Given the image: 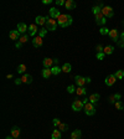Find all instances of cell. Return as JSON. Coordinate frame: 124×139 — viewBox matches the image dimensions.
Here are the masks:
<instances>
[{
  "label": "cell",
  "instance_id": "18",
  "mask_svg": "<svg viewBox=\"0 0 124 139\" xmlns=\"http://www.w3.org/2000/svg\"><path fill=\"white\" fill-rule=\"evenodd\" d=\"M65 6H66L67 10H73L76 9V3L73 1V0H66V4H65Z\"/></svg>",
  "mask_w": 124,
  "mask_h": 139
},
{
  "label": "cell",
  "instance_id": "1",
  "mask_svg": "<svg viewBox=\"0 0 124 139\" xmlns=\"http://www.w3.org/2000/svg\"><path fill=\"white\" fill-rule=\"evenodd\" d=\"M57 22L61 28H67L72 24V16L67 15V14H61L60 18L57 19Z\"/></svg>",
  "mask_w": 124,
  "mask_h": 139
},
{
  "label": "cell",
  "instance_id": "8",
  "mask_svg": "<svg viewBox=\"0 0 124 139\" xmlns=\"http://www.w3.org/2000/svg\"><path fill=\"white\" fill-rule=\"evenodd\" d=\"M109 37L114 41V42H118L119 41V34H118V30L117 29H112V30H109Z\"/></svg>",
  "mask_w": 124,
  "mask_h": 139
},
{
  "label": "cell",
  "instance_id": "27",
  "mask_svg": "<svg viewBox=\"0 0 124 139\" xmlns=\"http://www.w3.org/2000/svg\"><path fill=\"white\" fill-rule=\"evenodd\" d=\"M51 71H52V74H55V76H57L62 72V67H58V66H53L52 68H51Z\"/></svg>",
  "mask_w": 124,
  "mask_h": 139
},
{
  "label": "cell",
  "instance_id": "42",
  "mask_svg": "<svg viewBox=\"0 0 124 139\" xmlns=\"http://www.w3.org/2000/svg\"><path fill=\"white\" fill-rule=\"evenodd\" d=\"M21 46H22V44H21L20 41H16V44H15V47H16V48H21Z\"/></svg>",
  "mask_w": 124,
  "mask_h": 139
},
{
  "label": "cell",
  "instance_id": "44",
  "mask_svg": "<svg viewBox=\"0 0 124 139\" xmlns=\"http://www.w3.org/2000/svg\"><path fill=\"white\" fill-rule=\"evenodd\" d=\"M118 46L124 47V42H123V41H122V40H119V41H118Z\"/></svg>",
  "mask_w": 124,
  "mask_h": 139
},
{
  "label": "cell",
  "instance_id": "22",
  "mask_svg": "<svg viewBox=\"0 0 124 139\" xmlns=\"http://www.w3.org/2000/svg\"><path fill=\"white\" fill-rule=\"evenodd\" d=\"M52 76V71H51V68H44L42 70V77L44 78H50Z\"/></svg>",
  "mask_w": 124,
  "mask_h": 139
},
{
  "label": "cell",
  "instance_id": "33",
  "mask_svg": "<svg viewBox=\"0 0 124 139\" xmlns=\"http://www.w3.org/2000/svg\"><path fill=\"white\" fill-rule=\"evenodd\" d=\"M114 106H115V108H117V109H119V111H120V109H124L123 103L120 102V101H117V102L114 103Z\"/></svg>",
  "mask_w": 124,
  "mask_h": 139
},
{
  "label": "cell",
  "instance_id": "31",
  "mask_svg": "<svg viewBox=\"0 0 124 139\" xmlns=\"http://www.w3.org/2000/svg\"><path fill=\"white\" fill-rule=\"evenodd\" d=\"M57 129L60 130V132H66V130L68 129V125H67L66 123H61V124L57 127Z\"/></svg>",
  "mask_w": 124,
  "mask_h": 139
},
{
  "label": "cell",
  "instance_id": "19",
  "mask_svg": "<svg viewBox=\"0 0 124 139\" xmlns=\"http://www.w3.org/2000/svg\"><path fill=\"white\" fill-rule=\"evenodd\" d=\"M99 97H101V96H99L98 93H92V94H91V96L88 97V99H89V102H91V103L95 104V103L99 101Z\"/></svg>",
  "mask_w": 124,
  "mask_h": 139
},
{
  "label": "cell",
  "instance_id": "32",
  "mask_svg": "<svg viewBox=\"0 0 124 139\" xmlns=\"http://www.w3.org/2000/svg\"><path fill=\"white\" fill-rule=\"evenodd\" d=\"M27 40H29V36H27L26 34H24V35H21V36H20V39H19V41H20V42H21V44H22V45H24L25 42H27Z\"/></svg>",
  "mask_w": 124,
  "mask_h": 139
},
{
  "label": "cell",
  "instance_id": "23",
  "mask_svg": "<svg viewBox=\"0 0 124 139\" xmlns=\"http://www.w3.org/2000/svg\"><path fill=\"white\" fill-rule=\"evenodd\" d=\"M120 94L119 93H114V94H112L111 97H109V103H115L117 101H119L120 99Z\"/></svg>",
  "mask_w": 124,
  "mask_h": 139
},
{
  "label": "cell",
  "instance_id": "13",
  "mask_svg": "<svg viewBox=\"0 0 124 139\" xmlns=\"http://www.w3.org/2000/svg\"><path fill=\"white\" fill-rule=\"evenodd\" d=\"M35 22H36V25H40V26H44V25H46V22H47V18H44V16H36L35 19Z\"/></svg>",
  "mask_w": 124,
  "mask_h": 139
},
{
  "label": "cell",
  "instance_id": "21",
  "mask_svg": "<svg viewBox=\"0 0 124 139\" xmlns=\"http://www.w3.org/2000/svg\"><path fill=\"white\" fill-rule=\"evenodd\" d=\"M81 135H82V132L79 129H76L71 133V139H81Z\"/></svg>",
  "mask_w": 124,
  "mask_h": 139
},
{
  "label": "cell",
  "instance_id": "47",
  "mask_svg": "<svg viewBox=\"0 0 124 139\" xmlns=\"http://www.w3.org/2000/svg\"><path fill=\"white\" fill-rule=\"evenodd\" d=\"M120 40H122V41L124 42V31L122 32V34H120Z\"/></svg>",
  "mask_w": 124,
  "mask_h": 139
},
{
  "label": "cell",
  "instance_id": "41",
  "mask_svg": "<svg viewBox=\"0 0 124 139\" xmlns=\"http://www.w3.org/2000/svg\"><path fill=\"white\" fill-rule=\"evenodd\" d=\"M95 48H97V52H103V48H104V47L102 46V45H97Z\"/></svg>",
  "mask_w": 124,
  "mask_h": 139
},
{
  "label": "cell",
  "instance_id": "11",
  "mask_svg": "<svg viewBox=\"0 0 124 139\" xmlns=\"http://www.w3.org/2000/svg\"><path fill=\"white\" fill-rule=\"evenodd\" d=\"M75 81H76L77 87H85V84L87 83L86 78L82 77V76H76V77H75Z\"/></svg>",
  "mask_w": 124,
  "mask_h": 139
},
{
  "label": "cell",
  "instance_id": "17",
  "mask_svg": "<svg viewBox=\"0 0 124 139\" xmlns=\"http://www.w3.org/2000/svg\"><path fill=\"white\" fill-rule=\"evenodd\" d=\"M36 34H37V25H36V24H31L29 26V35L35 37Z\"/></svg>",
  "mask_w": 124,
  "mask_h": 139
},
{
  "label": "cell",
  "instance_id": "39",
  "mask_svg": "<svg viewBox=\"0 0 124 139\" xmlns=\"http://www.w3.org/2000/svg\"><path fill=\"white\" fill-rule=\"evenodd\" d=\"M52 123H53V125H55V127H58V125H60V124H61L62 122L60 121L58 118H55V119H53V122H52Z\"/></svg>",
  "mask_w": 124,
  "mask_h": 139
},
{
  "label": "cell",
  "instance_id": "3",
  "mask_svg": "<svg viewBox=\"0 0 124 139\" xmlns=\"http://www.w3.org/2000/svg\"><path fill=\"white\" fill-rule=\"evenodd\" d=\"M46 25H47V30H50V31H55L56 29H57V20L56 19H52L48 16L47 18V22H46Z\"/></svg>",
  "mask_w": 124,
  "mask_h": 139
},
{
  "label": "cell",
  "instance_id": "5",
  "mask_svg": "<svg viewBox=\"0 0 124 139\" xmlns=\"http://www.w3.org/2000/svg\"><path fill=\"white\" fill-rule=\"evenodd\" d=\"M102 14L104 15V18H113L114 11L112 9V6H103L102 8Z\"/></svg>",
  "mask_w": 124,
  "mask_h": 139
},
{
  "label": "cell",
  "instance_id": "37",
  "mask_svg": "<svg viewBox=\"0 0 124 139\" xmlns=\"http://www.w3.org/2000/svg\"><path fill=\"white\" fill-rule=\"evenodd\" d=\"M99 32H101V35H103V36H104V35H108V34H109V30H108L107 28H101Z\"/></svg>",
  "mask_w": 124,
  "mask_h": 139
},
{
  "label": "cell",
  "instance_id": "40",
  "mask_svg": "<svg viewBox=\"0 0 124 139\" xmlns=\"http://www.w3.org/2000/svg\"><path fill=\"white\" fill-rule=\"evenodd\" d=\"M65 4H66L65 0H57V1H56V5H58V6H62V5H65Z\"/></svg>",
  "mask_w": 124,
  "mask_h": 139
},
{
  "label": "cell",
  "instance_id": "10",
  "mask_svg": "<svg viewBox=\"0 0 124 139\" xmlns=\"http://www.w3.org/2000/svg\"><path fill=\"white\" fill-rule=\"evenodd\" d=\"M42 44H44V39L41 36H35L34 39H32V45L35 47H41L42 46Z\"/></svg>",
  "mask_w": 124,
  "mask_h": 139
},
{
  "label": "cell",
  "instance_id": "26",
  "mask_svg": "<svg viewBox=\"0 0 124 139\" xmlns=\"http://www.w3.org/2000/svg\"><path fill=\"white\" fill-rule=\"evenodd\" d=\"M76 93H77V96H86V93H87L86 87H77Z\"/></svg>",
  "mask_w": 124,
  "mask_h": 139
},
{
  "label": "cell",
  "instance_id": "7",
  "mask_svg": "<svg viewBox=\"0 0 124 139\" xmlns=\"http://www.w3.org/2000/svg\"><path fill=\"white\" fill-rule=\"evenodd\" d=\"M115 81H117V77H115V74H109V76H107V78L104 80V83L108 86V87H111V86H113L115 83Z\"/></svg>",
  "mask_w": 124,
  "mask_h": 139
},
{
  "label": "cell",
  "instance_id": "16",
  "mask_svg": "<svg viewBox=\"0 0 124 139\" xmlns=\"http://www.w3.org/2000/svg\"><path fill=\"white\" fill-rule=\"evenodd\" d=\"M20 133H21V130H20L19 127H12V128H11V137H12L14 139L19 138Z\"/></svg>",
  "mask_w": 124,
  "mask_h": 139
},
{
  "label": "cell",
  "instance_id": "24",
  "mask_svg": "<svg viewBox=\"0 0 124 139\" xmlns=\"http://www.w3.org/2000/svg\"><path fill=\"white\" fill-rule=\"evenodd\" d=\"M71 71H72V66H71V64L66 62L65 65L62 66V72H65V73H70Z\"/></svg>",
  "mask_w": 124,
  "mask_h": 139
},
{
  "label": "cell",
  "instance_id": "36",
  "mask_svg": "<svg viewBox=\"0 0 124 139\" xmlns=\"http://www.w3.org/2000/svg\"><path fill=\"white\" fill-rule=\"evenodd\" d=\"M92 11H93V14H94V15H97V14H99V12L102 11V9H101V6L98 5V6H93Z\"/></svg>",
  "mask_w": 124,
  "mask_h": 139
},
{
  "label": "cell",
  "instance_id": "29",
  "mask_svg": "<svg viewBox=\"0 0 124 139\" xmlns=\"http://www.w3.org/2000/svg\"><path fill=\"white\" fill-rule=\"evenodd\" d=\"M16 71H18V73H25V71H26V65H24V64L19 65Z\"/></svg>",
  "mask_w": 124,
  "mask_h": 139
},
{
  "label": "cell",
  "instance_id": "2",
  "mask_svg": "<svg viewBox=\"0 0 124 139\" xmlns=\"http://www.w3.org/2000/svg\"><path fill=\"white\" fill-rule=\"evenodd\" d=\"M85 113H86L87 116H93L95 113V104H93V103L88 102L85 104Z\"/></svg>",
  "mask_w": 124,
  "mask_h": 139
},
{
  "label": "cell",
  "instance_id": "28",
  "mask_svg": "<svg viewBox=\"0 0 124 139\" xmlns=\"http://www.w3.org/2000/svg\"><path fill=\"white\" fill-rule=\"evenodd\" d=\"M51 139H61V132H60L58 129H55L53 132H52Z\"/></svg>",
  "mask_w": 124,
  "mask_h": 139
},
{
  "label": "cell",
  "instance_id": "9",
  "mask_svg": "<svg viewBox=\"0 0 124 139\" xmlns=\"http://www.w3.org/2000/svg\"><path fill=\"white\" fill-rule=\"evenodd\" d=\"M42 65H44V68H52L53 65H55V62H53V58H44V61H42Z\"/></svg>",
  "mask_w": 124,
  "mask_h": 139
},
{
  "label": "cell",
  "instance_id": "12",
  "mask_svg": "<svg viewBox=\"0 0 124 139\" xmlns=\"http://www.w3.org/2000/svg\"><path fill=\"white\" fill-rule=\"evenodd\" d=\"M60 15H61V12H60V10H57L56 8H51V9H50V18L57 20V19L60 18Z\"/></svg>",
  "mask_w": 124,
  "mask_h": 139
},
{
  "label": "cell",
  "instance_id": "46",
  "mask_svg": "<svg viewBox=\"0 0 124 139\" xmlns=\"http://www.w3.org/2000/svg\"><path fill=\"white\" fill-rule=\"evenodd\" d=\"M42 4H51V0H44Z\"/></svg>",
  "mask_w": 124,
  "mask_h": 139
},
{
  "label": "cell",
  "instance_id": "15",
  "mask_svg": "<svg viewBox=\"0 0 124 139\" xmlns=\"http://www.w3.org/2000/svg\"><path fill=\"white\" fill-rule=\"evenodd\" d=\"M9 36L11 40H14V41H19V39H20V32L18 31V30H11L9 32Z\"/></svg>",
  "mask_w": 124,
  "mask_h": 139
},
{
  "label": "cell",
  "instance_id": "6",
  "mask_svg": "<svg viewBox=\"0 0 124 139\" xmlns=\"http://www.w3.org/2000/svg\"><path fill=\"white\" fill-rule=\"evenodd\" d=\"M94 16H95V22H97V25H104L105 22H107V18H104V15L102 14V11H101L99 14L94 15Z\"/></svg>",
  "mask_w": 124,
  "mask_h": 139
},
{
  "label": "cell",
  "instance_id": "50",
  "mask_svg": "<svg viewBox=\"0 0 124 139\" xmlns=\"http://www.w3.org/2000/svg\"><path fill=\"white\" fill-rule=\"evenodd\" d=\"M123 25H124V21H123Z\"/></svg>",
  "mask_w": 124,
  "mask_h": 139
},
{
  "label": "cell",
  "instance_id": "45",
  "mask_svg": "<svg viewBox=\"0 0 124 139\" xmlns=\"http://www.w3.org/2000/svg\"><path fill=\"white\" fill-rule=\"evenodd\" d=\"M53 62H55V65L58 66V62H60V60L58 58H53Z\"/></svg>",
  "mask_w": 124,
  "mask_h": 139
},
{
  "label": "cell",
  "instance_id": "51",
  "mask_svg": "<svg viewBox=\"0 0 124 139\" xmlns=\"http://www.w3.org/2000/svg\"><path fill=\"white\" fill-rule=\"evenodd\" d=\"M18 139H19V138H18Z\"/></svg>",
  "mask_w": 124,
  "mask_h": 139
},
{
  "label": "cell",
  "instance_id": "30",
  "mask_svg": "<svg viewBox=\"0 0 124 139\" xmlns=\"http://www.w3.org/2000/svg\"><path fill=\"white\" fill-rule=\"evenodd\" d=\"M114 74H115V77H117V80H122V78H124V71L123 70H118Z\"/></svg>",
  "mask_w": 124,
  "mask_h": 139
},
{
  "label": "cell",
  "instance_id": "4",
  "mask_svg": "<svg viewBox=\"0 0 124 139\" xmlns=\"http://www.w3.org/2000/svg\"><path fill=\"white\" fill-rule=\"evenodd\" d=\"M83 108H85V103H83V101H81V99L73 101V103H72V109H73L75 112L82 111Z\"/></svg>",
  "mask_w": 124,
  "mask_h": 139
},
{
  "label": "cell",
  "instance_id": "48",
  "mask_svg": "<svg viewBox=\"0 0 124 139\" xmlns=\"http://www.w3.org/2000/svg\"><path fill=\"white\" fill-rule=\"evenodd\" d=\"M86 82H87V83H89V82H91V78H89V77H87V78H86Z\"/></svg>",
  "mask_w": 124,
  "mask_h": 139
},
{
  "label": "cell",
  "instance_id": "34",
  "mask_svg": "<svg viewBox=\"0 0 124 139\" xmlns=\"http://www.w3.org/2000/svg\"><path fill=\"white\" fill-rule=\"evenodd\" d=\"M76 87H75V86H73V84H71V86H68V87H67V92L68 93H75L76 92Z\"/></svg>",
  "mask_w": 124,
  "mask_h": 139
},
{
  "label": "cell",
  "instance_id": "43",
  "mask_svg": "<svg viewBox=\"0 0 124 139\" xmlns=\"http://www.w3.org/2000/svg\"><path fill=\"white\" fill-rule=\"evenodd\" d=\"M21 83H22L21 78H16V80H15V84H21Z\"/></svg>",
  "mask_w": 124,
  "mask_h": 139
},
{
  "label": "cell",
  "instance_id": "38",
  "mask_svg": "<svg viewBox=\"0 0 124 139\" xmlns=\"http://www.w3.org/2000/svg\"><path fill=\"white\" fill-rule=\"evenodd\" d=\"M104 56V52H97V60H103Z\"/></svg>",
  "mask_w": 124,
  "mask_h": 139
},
{
  "label": "cell",
  "instance_id": "35",
  "mask_svg": "<svg viewBox=\"0 0 124 139\" xmlns=\"http://www.w3.org/2000/svg\"><path fill=\"white\" fill-rule=\"evenodd\" d=\"M46 34H47V29H41V30L38 31V34H37V35H38V36H41L42 39H44V36H45Z\"/></svg>",
  "mask_w": 124,
  "mask_h": 139
},
{
  "label": "cell",
  "instance_id": "20",
  "mask_svg": "<svg viewBox=\"0 0 124 139\" xmlns=\"http://www.w3.org/2000/svg\"><path fill=\"white\" fill-rule=\"evenodd\" d=\"M21 81H22V83H31L32 82V76L27 73H24L22 77H21Z\"/></svg>",
  "mask_w": 124,
  "mask_h": 139
},
{
  "label": "cell",
  "instance_id": "49",
  "mask_svg": "<svg viewBox=\"0 0 124 139\" xmlns=\"http://www.w3.org/2000/svg\"><path fill=\"white\" fill-rule=\"evenodd\" d=\"M5 139H14V138H12V137L10 135V137H6V138H5Z\"/></svg>",
  "mask_w": 124,
  "mask_h": 139
},
{
  "label": "cell",
  "instance_id": "14",
  "mask_svg": "<svg viewBox=\"0 0 124 139\" xmlns=\"http://www.w3.org/2000/svg\"><path fill=\"white\" fill-rule=\"evenodd\" d=\"M27 30H29V28H27V25H26L25 22H19V24H18V31H19L20 34L24 35Z\"/></svg>",
  "mask_w": 124,
  "mask_h": 139
},
{
  "label": "cell",
  "instance_id": "25",
  "mask_svg": "<svg viewBox=\"0 0 124 139\" xmlns=\"http://www.w3.org/2000/svg\"><path fill=\"white\" fill-rule=\"evenodd\" d=\"M113 51H114V47L111 46V45H108V46H105L104 48H103L104 55H112V54H113Z\"/></svg>",
  "mask_w": 124,
  "mask_h": 139
}]
</instances>
